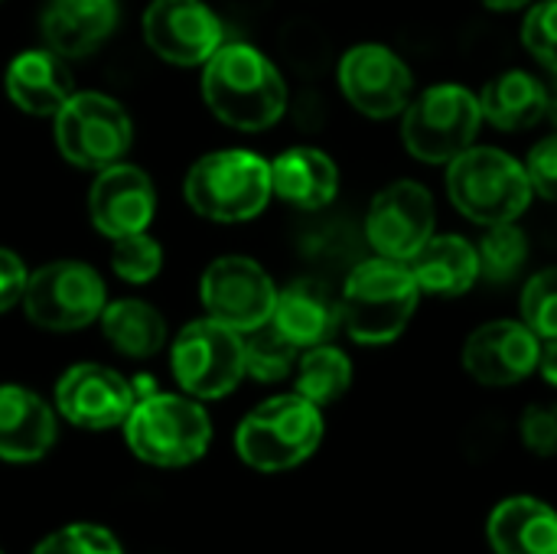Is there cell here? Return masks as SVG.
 <instances>
[{"mask_svg": "<svg viewBox=\"0 0 557 554\" xmlns=\"http://www.w3.org/2000/svg\"><path fill=\"white\" fill-rule=\"evenodd\" d=\"M209 111L238 131H264L287 108V85L277 65L248 42H222L202 69Z\"/></svg>", "mask_w": 557, "mask_h": 554, "instance_id": "1", "label": "cell"}, {"mask_svg": "<svg viewBox=\"0 0 557 554\" xmlns=\"http://www.w3.org/2000/svg\"><path fill=\"white\" fill-rule=\"evenodd\" d=\"M421 300V287L408 268V261L395 258H369L362 261L339 297L343 330L359 346H388L395 343Z\"/></svg>", "mask_w": 557, "mask_h": 554, "instance_id": "2", "label": "cell"}, {"mask_svg": "<svg viewBox=\"0 0 557 554\" xmlns=\"http://www.w3.org/2000/svg\"><path fill=\"white\" fill-rule=\"evenodd\" d=\"M323 408L304 395H274L251 408L235 428L238 460L258 473H287L307 464L323 444Z\"/></svg>", "mask_w": 557, "mask_h": 554, "instance_id": "3", "label": "cell"}, {"mask_svg": "<svg viewBox=\"0 0 557 554\" xmlns=\"http://www.w3.org/2000/svg\"><path fill=\"white\" fill-rule=\"evenodd\" d=\"M131 454L160 470H180L206 457L212 444V418L193 395L150 392L137 398L124 421Z\"/></svg>", "mask_w": 557, "mask_h": 554, "instance_id": "4", "label": "cell"}, {"mask_svg": "<svg viewBox=\"0 0 557 554\" xmlns=\"http://www.w3.org/2000/svg\"><path fill=\"white\" fill-rule=\"evenodd\" d=\"M532 180L522 160L499 147H470L447 163V196L476 225L516 222L532 202Z\"/></svg>", "mask_w": 557, "mask_h": 554, "instance_id": "5", "label": "cell"}, {"mask_svg": "<svg viewBox=\"0 0 557 554\" xmlns=\"http://www.w3.org/2000/svg\"><path fill=\"white\" fill-rule=\"evenodd\" d=\"M186 202L212 222H248L264 212L271 189V163L255 150H215L199 157L186 173Z\"/></svg>", "mask_w": 557, "mask_h": 554, "instance_id": "6", "label": "cell"}, {"mask_svg": "<svg viewBox=\"0 0 557 554\" xmlns=\"http://www.w3.org/2000/svg\"><path fill=\"white\" fill-rule=\"evenodd\" d=\"M483 124L480 95L463 85L444 82L421 91L401 121V140L408 153L421 163H450L473 147Z\"/></svg>", "mask_w": 557, "mask_h": 554, "instance_id": "7", "label": "cell"}, {"mask_svg": "<svg viewBox=\"0 0 557 554\" xmlns=\"http://www.w3.org/2000/svg\"><path fill=\"white\" fill-rule=\"evenodd\" d=\"M170 369L186 395L225 398L245 379V336L212 317L193 320L170 346Z\"/></svg>", "mask_w": 557, "mask_h": 554, "instance_id": "8", "label": "cell"}, {"mask_svg": "<svg viewBox=\"0 0 557 554\" xmlns=\"http://www.w3.org/2000/svg\"><path fill=\"white\" fill-rule=\"evenodd\" d=\"M127 111L101 91H75L55 114L59 153L82 170H104L121 163L131 147Z\"/></svg>", "mask_w": 557, "mask_h": 554, "instance_id": "9", "label": "cell"}, {"mask_svg": "<svg viewBox=\"0 0 557 554\" xmlns=\"http://www.w3.org/2000/svg\"><path fill=\"white\" fill-rule=\"evenodd\" d=\"M26 317L52 333L82 330L101 320L108 307V291L101 274L85 261H52L29 274L23 294Z\"/></svg>", "mask_w": 557, "mask_h": 554, "instance_id": "10", "label": "cell"}, {"mask_svg": "<svg viewBox=\"0 0 557 554\" xmlns=\"http://www.w3.org/2000/svg\"><path fill=\"white\" fill-rule=\"evenodd\" d=\"M199 297L212 320H219L238 333H251L274 317L277 287H274L271 274L255 258L225 255L206 268Z\"/></svg>", "mask_w": 557, "mask_h": 554, "instance_id": "11", "label": "cell"}, {"mask_svg": "<svg viewBox=\"0 0 557 554\" xmlns=\"http://www.w3.org/2000/svg\"><path fill=\"white\" fill-rule=\"evenodd\" d=\"M339 91L366 118L385 121L411 104V69L382 42H359L339 59Z\"/></svg>", "mask_w": 557, "mask_h": 554, "instance_id": "12", "label": "cell"}, {"mask_svg": "<svg viewBox=\"0 0 557 554\" xmlns=\"http://www.w3.org/2000/svg\"><path fill=\"white\" fill-rule=\"evenodd\" d=\"M144 39L170 65H206L225 42L222 20L202 0H153L144 10Z\"/></svg>", "mask_w": 557, "mask_h": 554, "instance_id": "13", "label": "cell"}, {"mask_svg": "<svg viewBox=\"0 0 557 554\" xmlns=\"http://www.w3.org/2000/svg\"><path fill=\"white\" fill-rule=\"evenodd\" d=\"M434 235V196L418 180L385 186L366 216V238L382 258L408 261Z\"/></svg>", "mask_w": 557, "mask_h": 554, "instance_id": "14", "label": "cell"}, {"mask_svg": "<svg viewBox=\"0 0 557 554\" xmlns=\"http://www.w3.org/2000/svg\"><path fill=\"white\" fill-rule=\"evenodd\" d=\"M134 405V382L101 362H78L55 382V411L85 431L124 428Z\"/></svg>", "mask_w": 557, "mask_h": 554, "instance_id": "15", "label": "cell"}, {"mask_svg": "<svg viewBox=\"0 0 557 554\" xmlns=\"http://www.w3.org/2000/svg\"><path fill=\"white\" fill-rule=\"evenodd\" d=\"M542 336L525 320H493L463 343V369L486 389H509L539 372Z\"/></svg>", "mask_w": 557, "mask_h": 554, "instance_id": "16", "label": "cell"}, {"mask_svg": "<svg viewBox=\"0 0 557 554\" xmlns=\"http://www.w3.org/2000/svg\"><path fill=\"white\" fill-rule=\"evenodd\" d=\"M91 225L104 238H124L134 232H147L157 212V193L150 176L134 163H111L98 170L88 193Z\"/></svg>", "mask_w": 557, "mask_h": 554, "instance_id": "17", "label": "cell"}, {"mask_svg": "<svg viewBox=\"0 0 557 554\" xmlns=\"http://www.w3.org/2000/svg\"><path fill=\"white\" fill-rule=\"evenodd\" d=\"M55 444V411L23 385H0V460L36 464Z\"/></svg>", "mask_w": 557, "mask_h": 554, "instance_id": "18", "label": "cell"}, {"mask_svg": "<svg viewBox=\"0 0 557 554\" xmlns=\"http://www.w3.org/2000/svg\"><path fill=\"white\" fill-rule=\"evenodd\" d=\"M493 554H557V509L539 496H509L486 519Z\"/></svg>", "mask_w": 557, "mask_h": 554, "instance_id": "19", "label": "cell"}, {"mask_svg": "<svg viewBox=\"0 0 557 554\" xmlns=\"http://www.w3.org/2000/svg\"><path fill=\"white\" fill-rule=\"evenodd\" d=\"M271 323L297 346H323L333 343L336 330L343 327V310L330 297V291L317 281H294L284 291H277L274 317Z\"/></svg>", "mask_w": 557, "mask_h": 554, "instance_id": "20", "label": "cell"}, {"mask_svg": "<svg viewBox=\"0 0 557 554\" xmlns=\"http://www.w3.org/2000/svg\"><path fill=\"white\" fill-rule=\"evenodd\" d=\"M117 26V0H49L42 36L52 52L82 59L95 52Z\"/></svg>", "mask_w": 557, "mask_h": 554, "instance_id": "21", "label": "cell"}, {"mask_svg": "<svg viewBox=\"0 0 557 554\" xmlns=\"http://www.w3.org/2000/svg\"><path fill=\"white\" fill-rule=\"evenodd\" d=\"M7 95L10 101L36 118H55L59 108L75 95L72 75L59 52L52 49H29L20 52L7 69Z\"/></svg>", "mask_w": 557, "mask_h": 554, "instance_id": "22", "label": "cell"}, {"mask_svg": "<svg viewBox=\"0 0 557 554\" xmlns=\"http://www.w3.org/2000/svg\"><path fill=\"white\" fill-rule=\"evenodd\" d=\"M271 189L287 206L313 212L336 199L339 170L317 147H290L271 160Z\"/></svg>", "mask_w": 557, "mask_h": 554, "instance_id": "23", "label": "cell"}, {"mask_svg": "<svg viewBox=\"0 0 557 554\" xmlns=\"http://www.w3.org/2000/svg\"><path fill=\"white\" fill-rule=\"evenodd\" d=\"M408 268L421 287V294L434 297H460L467 294L480 278V251L463 235H431L414 258H408Z\"/></svg>", "mask_w": 557, "mask_h": 554, "instance_id": "24", "label": "cell"}, {"mask_svg": "<svg viewBox=\"0 0 557 554\" xmlns=\"http://www.w3.org/2000/svg\"><path fill=\"white\" fill-rule=\"evenodd\" d=\"M480 108H483V121H490L493 127L525 131L548 114V88L535 75L512 69L496 75L483 88Z\"/></svg>", "mask_w": 557, "mask_h": 554, "instance_id": "25", "label": "cell"}, {"mask_svg": "<svg viewBox=\"0 0 557 554\" xmlns=\"http://www.w3.org/2000/svg\"><path fill=\"white\" fill-rule=\"evenodd\" d=\"M104 340L127 359H150L166 343V320L144 300H114L101 310Z\"/></svg>", "mask_w": 557, "mask_h": 554, "instance_id": "26", "label": "cell"}, {"mask_svg": "<svg viewBox=\"0 0 557 554\" xmlns=\"http://www.w3.org/2000/svg\"><path fill=\"white\" fill-rule=\"evenodd\" d=\"M297 395H304L307 402H313L317 408H326L333 402H339L349 385H352V359L333 346V343H323V346H310L300 353L297 359Z\"/></svg>", "mask_w": 557, "mask_h": 554, "instance_id": "27", "label": "cell"}, {"mask_svg": "<svg viewBox=\"0 0 557 554\" xmlns=\"http://www.w3.org/2000/svg\"><path fill=\"white\" fill-rule=\"evenodd\" d=\"M245 336V376L255 382H281L297 369L304 349H297L271 320Z\"/></svg>", "mask_w": 557, "mask_h": 554, "instance_id": "28", "label": "cell"}, {"mask_svg": "<svg viewBox=\"0 0 557 554\" xmlns=\"http://www.w3.org/2000/svg\"><path fill=\"white\" fill-rule=\"evenodd\" d=\"M476 251H480V268L490 278L503 281V278H512L525 264L529 238H525V232L516 222H503V225H490L486 229V235H483Z\"/></svg>", "mask_w": 557, "mask_h": 554, "instance_id": "29", "label": "cell"}, {"mask_svg": "<svg viewBox=\"0 0 557 554\" xmlns=\"http://www.w3.org/2000/svg\"><path fill=\"white\" fill-rule=\"evenodd\" d=\"M111 268L121 281L127 284H147L160 274L163 268V248L157 238H150L147 232H134L124 238H114V251H111Z\"/></svg>", "mask_w": 557, "mask_h": 554, "instance_id": "30", "label": "cell"}, {"mask_svg": "<svg viewBox=\"0 0 557 554\" xmlns=\"http://www.w3.org/2000/svg\"><path fill=\"white\" fill-rule=\"evenodd\" d=\"M33 554H124L117 535L95 522H72L49 532Z\"/></svg>", "mask_w": 557, "mask_h": 554, "instance_id": "31", "label": "cell"}, {"mask_svg": "<svg viewBox=\"0 0 557 554\" xmlns=\"http://www.w3.org/2000/svg\"><path fill=\"white\" fill-rule=\"evenodd\" d=\"M519 310H522V320L542 340H557V264L542 268L539 274L529 278Z\"/></svg>", "mask_w": 557, "mask_h": 554, "instance_id": "32", "label": "cell"}, {"mask_svg": "<svg viewBox=\"0 0 557 554\" xmlns=\"http://www.w3.org/2000/svg\"><path fill=\"white\" fill-rule=\"evenodd\" d=\"M525 49L557 75V0L535 3L522 20Z\"/></svg>", "mask_w": 557, "mask_h": 554, "instance_id": "33", "label": "cell"}, {"mask_svg": "<svg viewBox=\"0 0 557 554\" xmlns=\"http://www.w3.org/2000/svg\"><path fill=\"white\" fill-rule=\"evenodd\" d=\"M519 438L525 444L529 454L542 457V460H555L557 457V402H542V405H529L522 411L519 421Z\"/></svg>", "mask_w": 557, "mask_h": 554, "instance_id": "34", "label": "cell"}, {"mask_svg": "<svg viewBox=\"0 0 557 554\" xmlns=\"http://www.w3.org/2000/svg\"><path fill=\"white\" fill-rule=\"evenodd\" d=\"M525 170H529V180L535 186L539 196L557 202V134L539 140L525 160Z\"/></svg>", "mask_w": 557, "mask_h": 554, "instance_id": "35", "label": "cell"}, {"mask_svg": "<svg viewBox=\"0 0 557 554\" xmlns=\"http://www.w3.org/2000/svg\"><path fill=\"white\" fill-rule=\"evenodd\" d=\"M26 284H29V271L23 268V261L10 248H0V313H7L13 304L23 300Z\"/></svg>", "mask_w": 557, "mask_h": 554, "instance_id": "36", "label": "cell"}, {"mask_svg": "<svg viewBox=\"0 0 557 554\" xmlns=\"http://www.w3.org/2000/svg\"><path fill=\"white\" fill-rule=\"evenodd\" d=\"M539 372H542V379H545L552 389H557V340H542Z\"/></svg>", "mask_w": 557, "mask_h": 554, "instance_id": "37", "label": "cell"}, {"mask_svg": "<svg viewBox=\"0 0 557 554\" xmlns=\"http://www.w3.org/2000/svg\"><path fill=\"white\" fill-rule=\"evenodd\" d=\"M490 10H519V7H525V3H532V0H483Z\"/></svg>", "mask_w": 557, "mask_h": 554, "instance_id": "38", "label": "cell"}, {"mask_svg": "<svg viewBox=\"0 0 557 554\" xmlns=\"http://www.w3.org/2000/svg\"><path fill=\"white\" fill-rule=\"evenodd\" d=\"M548 114H552V121L557 124V88L555 91H548Z\"/></svg>", "mask_w": 557, "mask_h": 554, "instance_id": "39", "label": "cell"}, {"mask_svg": "<svg viewBox=\"0 0 557 554\" xmlns=\"http://www.w3.org/2000/svg\"><path fill=\"white\" fill-rule=\"evenodd\" d=\"M0 554H3V552H0Z\"/></svg>", "mask_w": 557, "mask_h": 554, "instance_id": "40", "label": "cell"}]
</instances>
